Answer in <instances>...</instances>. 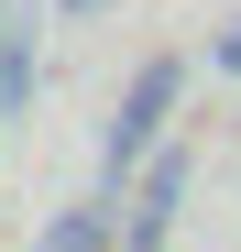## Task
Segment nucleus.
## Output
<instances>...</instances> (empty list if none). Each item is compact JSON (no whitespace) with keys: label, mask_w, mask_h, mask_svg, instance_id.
Wrapping results in <instances>:
<instances>
[{"label":"nucleus","mask_w":241,"mask_h":252,"mask_svg":"<svg viewBox=\"0 0 241 252\" xmlns=\"http://www.w3.org/2000/svg\"><path fill=\"white\" fill-rule=\"evenodd\" d=\"M209 66H219V77H241V22H230L219 44H209Z\"/></svg>","instance_id":"nucleus-4"},{"label":"nucleus","mask_w":241,"mask_h":252,"mask_svg":"<svg viewBox=\"0 0 241 252\" xmlns=\"http://www.w3.org/2000/svg\"><path fill=\"white\" fill-rule=\"evenodd\" d=\"M55 11H66V22H88V11H110V0H55Z\"/></svg>","instance_id":"nucleus-6"},{"label":"nucleus","mask_w":241,"mask_h":252,"mask_svg":"<svg viewBox=\"0 0 241 252\" xmlns=\"http://www.w3.org/2000/svg\"><path fill=\"white\" fill-rule=\"evenodd\" d=\"M11 33H22V11H11V0H0V55H11Z\"/></svg>","instance_id":"nucleus-5"},{"label":"nucleus","mask_w":241,"mask_h":252,"mask_svg":"<svg viewBox=\"0 0 241 252\" xmlns=\"http://www.w3.org/2000/svg\"><path fill=\"white\" fill-rule=\"evenodd\" d=\"M110 208H120L110 187H99V197H77V208H55L33 252H110V241H120V220H110Z\"/></svg>","instance_id":"nucleus-3"},{"label":"nucleus","mask_w":241,"mask_h":252,"mask_svg":"<svg viewBox=\"0 0 241 252\" xmlns=\"http://www.w3.org/2000/svg\"><path fill=\"white\" fill-rule=\"evenodd\" d=\"M176 99H186V66H176V55H143V77L120 88V110H110V143H99V187H110V197H120V176H132L153 143L176 132Z\"/></svg>","instance_id":"nucleus-1"},{"label":"nucleus","mask_w":241,"mask_h":252,"mask_svg":"<svg viewBox=\"0 0 241 252\" xmlns=\"http://www.w3.org/2000/svg\"><path fill=\"white\" fill-rule=\"evenodd\" d=\"M186 176H197V164H186V143L165 132V143L143 154V197H132V220H120V252H165V241H176V208H186Z\"/></svg>","instance_id":"nucleus-2"}]
</instances>
